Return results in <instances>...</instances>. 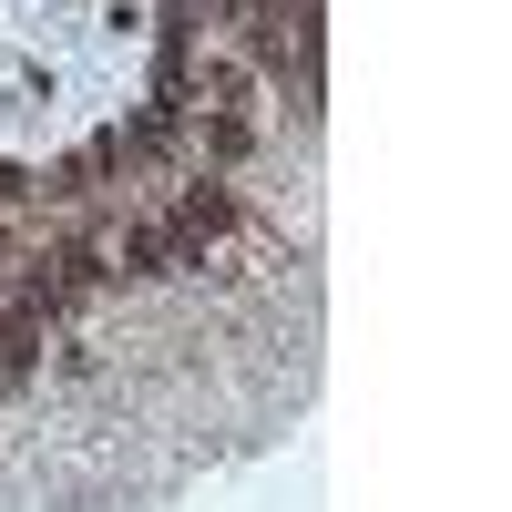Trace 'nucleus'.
<instances>
[{
    "instance_id": "obj_1",
    "label": "nucleus",
    "mask_w": 512,
    "mask_h": 512,
    "mask_svg": "<svg viewBox=\"0 0 512 512\" xmlns=\"http://www.w3.org/2000/svg\"><path fill=\"white\" fill-rule=\"evenodd\" d=\"M236 226H246V195H236L226 175H205V164H195V175L175 185V205H164V236L185 246V277H195L205 256H216V246L236 236Z\"/></svg>"
},
{
    "instance_id": "obj_2",
    "label": "nucleus",
    "mask_w": 512,
    "mask_h": 512,
    "mask_svg": "<svg viewBox=\"0 0 512 512\" xmlns=\"http://www.w3.org/2000/svg\"><path fill=\"white\" fill-rule=\"evenodd\" d=\"M103 246H113V277H134V287L185 277V246L164 236V216H113V226H103Z\"/></svg>"
},
{
    "instance_id": "obj_3",
    "label": "nucleus",
    "mask_w": 512,
    "mask_h": 512,
    "mask_svg": "<svg viewBox=\"0 0 512 512\" xmlns=\"http://www.w3.org/2000/svg\"><path fill=\"white\" fill-rule=\"evenodd\" d=\"M195 154H205V175H236L256 154V113H195Z\"/></svg>"
}]
</instances>
